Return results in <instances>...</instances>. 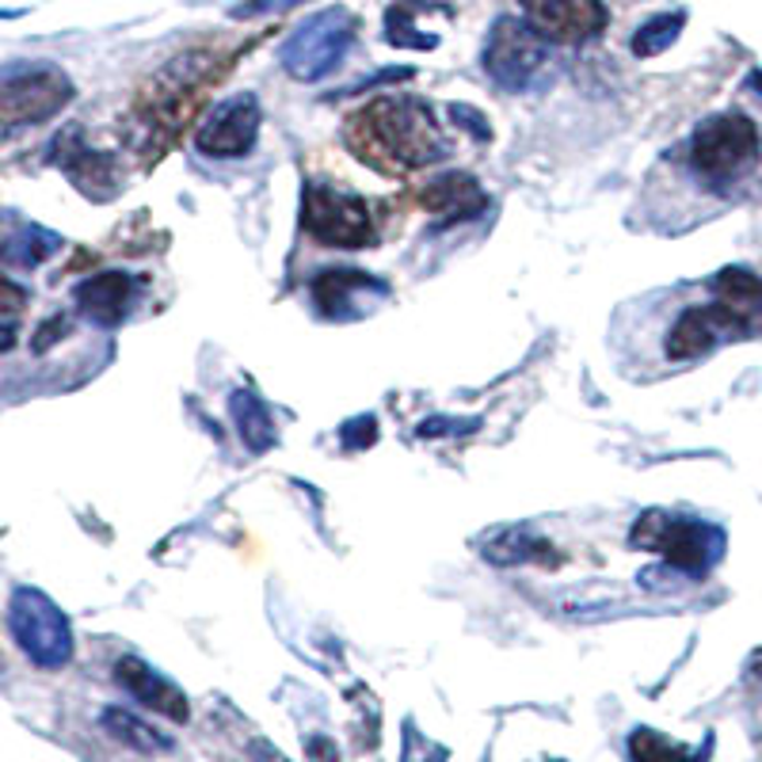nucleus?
Listing matches in <instances>:
<instances>
[{"label":"nucleus","instance_id":"obj_7","mask_svg":"<svg viewBox=\"0 0 762 762\" xmlns=\"http://www.w3.org/2000/svg\"><path fill=\"white\" fill-rule=\"evenodd\" d=\"M302 229L328 248H367L374 244V218L367 203L325 184H305Z\"/></svg>","mask_w":762,"mask_h":762},{"label":"nucleus","instance_id":"obj_5","mask_svg":"<svg viewBox=\"0 0 762 762\" xmlns=\"http://www.w3.org/2000/svg\"><path fill=\"white\" fill-rule=\"evenodd\" d=\"M8 629L23 656L43 671H57L73 660V625L65 610L39 587H15L8 599Z\"/></svg>","mask_w":762,"mask_h":762},{"label":"nucleus","instance_id":"obj_25","mask_svg":"<svg viewBox=\"0 0 762 762\" xmlns=\"http://www.w3.org/2000/svg\"><path fill=\"white\" fill-rule=\"evenodd\" d=\"M302 4H309V0H240V4L229 8V15L233 20H263V15H279Z\"/></svg>","mask_w":762,"mask_h":762},{"label":"nucleus","instance_id":"obj_15","mask_svg":"<svg viewBox=\"0 0 762 762\" xmlns=\"http://www.w3.org/2000/svg\"><path fill=\"white\" fill-rule=\"evenodd\" d=\"M62 248V237L54 229H43L20 214H0V263L4 268H39Z\"/></svg>","mask_w":762,"mask_h":762},{"label":"nucleus","instance_id":"obj_19","mask_svg":"<svg viewBox=\"0 0 762 762\" xmlns=\"http://www.w3.org/2000/svg\"><path fill=\"white\" fill-rule=\"evenodd\" d=\"M229 416H233L240 443H244L252 454L275 450V443H279L275 416H271L268 401H263L255 389H237V393L229 396Z\"/></svg>","mask_w":762,"mask_h":762},{"label":"nucleus","instance_id":"obj_3","mask_svg":"<svg viewBox=\"0 0 762 762\" xmlns=\"http://www.w3.org/2000/svg\"><path fill=\"white\" fill-rule=\"evenodd\" d=\"M762 138L759 127L740 111H725L706 119L690 138V164L714 187H728L743 179L759 164Z\"/></svg>","mask_w":762,"mask_h":762},{"label":"nucleus","instance_id":"obj_6","mask_svg":"<svg viewBox=\"0 0 762 762\" xmlns=\"http://www.w3.org/2000/svg\"><path fill=\"white\" fill-rule=\"evenodd\" d=\"M77 88L57 65H15L0 73V127H35L73 104Z\"/></svg>","mask_w":762,"mask_h":762},{"label":"nucleus","instance_id":"obj_28","mask_svg":"<svg viewBox=\"0 0 762 762\" xmlns=\"http://www.w3.org/2000/svg\"><path fill=\"white\" fill-rule=\"evenodd\" d=\"M469 431H480V420H427L420 427V435L431 438V435H469Z\"/></svg>","mask_w":762,"mask_h":762},{"label":"nucleus","instance_id":"obj_31","mask_svg":"<svg viewBox=\"0 0 762 762\" xmlns=\"http://www.w3.org/2000/svg\"><path fill=\"white\" fill-rule=\"evenodd\" d=\"M12 347H15V328L0 325V351H12Z\"/></svg>","mask_w":762,"mask_h":762},{"label":"nucleus","instance_id":"obj_27","mask_svg":"<svg viewBox=\"0 0 762 762\" xmlns=\"http://www.w3.org/2000/svg\"><path fill=\"white\" fill-rule=\"evenodd\" d=\"M28 309V290L15 286L8 275H0V317H15Z\"/></svg>","mask_w":762,"mask_h":762},{"label":"nucleus","instance_id":"obj_14","mask_svg":"<svg viewBox=\"0 0 762 762\" xmlns=\"http://www.w3.org/2000/svg\"><path fill=\"white\" fill-rule=\"evenodd\" d=\"M134 297H138V279L127 275V271H99V275L85 279V283H77V290H73L77 309L104 328L119 325L130 313V305H134Z\"/></svg>","mask_w":762,"mask_h":762},{"label":"nucleus","instance_id":"obj_13","mask_svg":"<svg viewBox=\"0 0 762 762\" xmlns=\"http://www.w3.org/2000/svg\"><path fill=\"white\" fill-rule=\"evenodd\" d=\"M54 164L69 176V184L88 195L92 203H104L115 195V164L107 153H96L85 142H77V130H65L54 145Z\"/></svg>","mask_w":762,"mask_h":762},{"label":"nucleus","instance_id":"obj_4","mask_svg":"<svg viewBox=\"0 0 762 762\" xmlns=\"http://www.w3.org/2000/svg\"><path fill=\"white\" fill-rule=\"evenodd\" d=\"M633 545L656 549L667 568L683 576H706L725 557V530L701 523V519L667 515V511H644L633 526Z\"/></svg>","mask_w":762,"mask_h":762},{"label":"nucleus","instance_id":"obj_10","mask_svg":"<svg viewBox=\"0 0 762 762\" xmlns=\"http://www.w3.org/2000/svg\"><path fill=\"white\" fill-rule=\"evenodd\" d=\"M260 99L252 92H240L226 104H218L210 111V119L198 130V149L206 156H218V161H233V156H244L255 149V138H260Z\"/></svg>","mask_w":762,"mask_h":762},{"label":"nucleus","instance_id":"obj_29","mask_svg":"<svg viewBox=\"0 0 762 762\" xmlns=\"http://www.w3.org/2000/svg\"><path fill=\"white\" fill-rule=\"evenodd\" d=\"M450 119L458 122V127H466L469 134H480L488 142L492 138V130H488V122H485V115H477L473 107H466V104H450Z\"/></svg>","mask_w":762,"mask_h":762},{"label":"nucleus","instance_id":"obj_18","mask_svg":"<svg viewBox=\"0 0 762 762\" xmlns=\"http://www.w3.org/2000/svg\"><path fill=\"white\" fill-rule=\"evenodd\" d=\"M420 206L443 214L446 221H461V218H473L480 206H485V190L466 172H443V176L431 179L420 190Z\"/></svg>","mask_w":762,"mask_h":762},{"label":"nucleus","instance_id":"obj_1","mask_svg":"<svg viewBox=\"0 0 762 762\" xmlns=\"http://www.w3.org/2000/svg\"><path fill=\"white\" fill-rule=\"evenodd\" d=\"M344 134L347 149L385 176H409L446 156V138L438 130L435 111L412 96L374 99L347 119Z\"/></svg>","mask_w":762,"mask_h":762},{"label":"nucleus","instance_id":"obj_16","mask_svg":"<svg viewBox=\"0 0 762 762\" xmlns=\"http://www.w3.org/2000/svg\"><path fill=\"white\" fill-rule=\"evenodd\" d=\"M355 294H385V283L351 268H333L313 279V302L325 317H351Z\"/></svg>","mask_w":762,"mask_h":762},{"label":"nucleus","instance_id":"obj_32","mask_svg":"<svg viewBox=\"0 0 762 762\" xmlns=\"http://www.w3.org/2000/svg\"><path fill=\"white\" fill-rule=\"evenodd\" d=\"M15 15H20L15 8H0V20H15Z\"/></svg>","mask_w":762,"mask_h":762},{"label":"nucleus","instance_id":"obj_2","mask_svg":"<svg viewBox=\"0 0 762 762\" xmlns=\"http://www.w3.org/2000/svg\"><path fill=\"white\" fill-rule=\"evenodd\" d=\"M355 39H359V15L344 4H333L325 12L309 15L283 43L279 57H283V69L294 80L317 85V80L333 77L339 65H344Z\"/></svg>","mask_w":762,"mask_h":762},{"label":"nucleus","instance_id":"obj_30","mask_svg":"<svg viewBox=\"0 0 762 762\" xmlns=\"http://www.w3.org/2000/svg\"><path fill=\"white\" fill-rule=\"evenodd\" d=\"M65 333H69V325H65V317H54V320H46V325L39 328V333H35V344H31V347H35V355H43L46 347H50V344H57V339H62Z\"/></svg>","mask_w":762,"mask_h":762},{"label":"nucleus","instance_id":"obj_20","mask_svg":"<svg viewBox=\"0 0 762 762\" xmlns=\"http://www.w3.org/2000/svg\"><path fill=\"white\" fill-rule=\"evenodd\" d=\"M99 725H104L119 743H127L130 751H142V755H168L172 751V736H164L161 728H153L149 720L134 717L122 706H107L104 714H99Z\"/></svg>","mask_w":762,"mask_h":762},{"label":"nucleus","instance_id":"obj_21","mask_svg":"<svg viewBox=\"0 0 762 762\" xmlns=\"http://www.w3.org/2000/svg\"><path fill=\"white\" fill-rule=\"evenodd\" d=\"M714 294L728 309L743 313L748 320H762V279L748 268H725L714 275Z\"/></svg>","mask_w":762,"mask_h":762},{"label":"nucleus","instance_id":"obj_24","mask_svg":"<svg viewBox=\"0 0 762 762\" xmlns=\"http://www.w3.org/2000/svg\"><path fill=\"white\" fill-rule=\"evenodd\" d=\"M385 39L393 46H412V50H435L438 46L435 35L416 31V23L409 20V8H401V4H393L385 12Z\"/></svg>","mask_w":762,"mask_h":762},{"label":"nucleus","instance_id":"obj_22","mask_svg":"<svg viewBox=\"0 0 762 762\" xmlns=\"http://www.w3.org/2000/svg\"><path fill=\"white\" fill-rule=\"evenodd\" d=\"M683 28H686V12H660L636 28V35L629 46H633L636 57H656V54H664L678 35H683Z\"/></svg>","mask_w":762,"mask_h":762},{"label":"nucleus","instance_id":"obj_12","mask_svg":"<svg viewBox=\"0 0 762 762\" xmlns=\"http://www.w3.org/2000/svg\"><path fill=\"white\" fill-rule=\"evenodd\" d=\"M115 678H119L122 690H130V698H138L145 709H153V714L176 720V725H184L190 717L187 694L179 690L172 678H164L153 664H145L142 656H122L119 664H115Z\"/></svg>","mask_w":762,"mask_h":762},{"label":"nucleus","instance_id":"obj_11","mask_svg":"<svg viewBox=\"0 0 762 762\" xmlns=\"http://www.w3.org/2000/svg\"><path fill=\"white\" fill-rule=\"evenodd\" d=\"M523 20L545 43H587L607 28L602 0H523Z\"/></svg>","mask_w":762,"mask_h":762},{"label":"nucleus","instance_id":"obj_26","mask_svg":"<svg viewBox=\"0 0 762 762\" xmlns=\"http://www.w3.org/2000/svg\"><path fill=\"white\" fill-rule=\"evenodd\" d=\"M339 438H344L347 450H367V446H374V438H378V420L374 416L347 420V424L339 427Z\"/></svg>","mask_w":762,"mask_h":762},{"label":"nucleus","instance_id":"obj_23","mask_svg":"<svg viewBox=\"0 0 762 762\" xmlns=\"http://www.w3.org/2000/svg\"><path fill=\"white\" fill-rule=\"evenodd\" d=\"M629 755H633L636 762H686L690 759L686 755V748L671 743L667 736L652 732V728H636V732L629 736Z\"/></svg>","mask_w":762,"mask_h":762},{"label":"nucleus","instance_id":"obj_9","mask_svg":"<svg viewBox=\"0 0 762 762\" xmlns=\"http://www.w3.org/2000/svg\"><path fill=\"white\" fill-rule=\"evenodd\" d=\"M759 325L748 320L743 313L728 309L725 302L714 305H694L683 317L675 320L667 336V355L671 359H698V355L714 351L717 344H728V339H748L755 336Z\"/></svg>","mask_w":762,"mask_h":762},{"label":"nucleus","instance_id":"obj_17","mask_svg":"<svg viewBox=\"0 0 762 762\" xmlns=\"http://www.w3.org/2000/svg\"><path fill=\"white\" fill-rule=\"evenodd\" d=\"M480 553H485L492 565L511 568V565H553L557 560V549L549 545V537L534 534L526 526H503L492 530V534L480 542Z\"/></svg>","mask_w":762,"mask_h":762},{"label":"nucleus","instance_id":"obj_8","mask_svg":"<svg viewBox=\"0 0 762 762\" xmlns=\"http://www.w3.org/2000/svg\"><path fill=\"white\" fill-rule=\"evenodd\" d=\"M480 65H485V73L500 88L523 92V88H530V80L537 77V69L545 65V39L526 20L500 15L485 39Z\"/></svg>","mask_w":762,"mask_h":762}]
</instances>
